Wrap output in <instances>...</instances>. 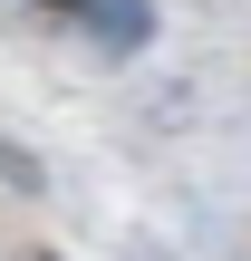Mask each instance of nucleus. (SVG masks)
I'll list each match as a JSON object with an SVG mask.
<instances>
[{
	"instance_id": "f257e3e1",
	"label": "nucleus",
	"mask_w": 251,
	"mask_h": 261,
	"mask_svg": "<svg viewBox=\"0 0 251 261\" xmlns=\"http://www.w3.org/2000/svg\"><path fill=\"white\" fill-rule=\"evenodd\" d=\"M77 10H87V19H97V39H116V48H135V39L155 29V10H145V0H77Z\"/></svg>"
},
{
	"instance_id": "f03ea898",
	"label": "nucleus",
	"mask_w": 251,
	"mask_h": 261,
	"mask_svg": "<svg viewBox=\"0 0 251 261\" xmlns=\"http://www.w3.org/2000/svg\"><path fill=\"white\" fill-rule=\"evenodd\" d=\"M58 10H68V0H58Z\"/></svg>"
}]
</instances>
